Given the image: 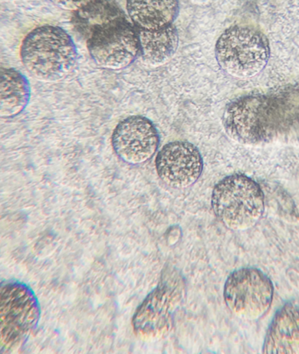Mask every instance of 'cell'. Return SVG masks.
Instances as JSON below:
<instances>
[{"mask_svg":"<svg viewBox=\"0 0 299 354\" xmlns=\"http://www.w3.org/2000/svg\"><path fill=\"white\" fill-rule=\"evenodd\" d=\"M222 124L226 136L242 145L299 144V85L236 98L225 108Z\"/></svg>","mask_w":299,"mask_h":354,"instance_id":"1","label":"cell"},{"mask_svg":"<svg viewBox=\"0 0 299 354\" xmlns=\"http://www.w3.org/2000/svg\"><path fill=\"white\" fill-rule=\"evenodd\" d=\"M77 48L67 32L55 26H41L23 40L21 59L26 71L38 81L64 80L77 64Z\"/></svg>","mask_w":299,"mask_h":354,"instance_id":"2","label":"cell"},{"mask_svg":"<svg viewBox=\"0 0 299 354\" xmlns=\"http://www.w3.org/2000/svg\"><path fill=\"white\" fill-rule=\"evenodd\" d=\"M211 205L217 218L230 230H249L261 221L264 194L258 183L242 174L223 178L213 189Z\"/></svg>","mask_w":299,"mask_h":354,"instance_id":"3","label":"cell"},{"mask_svg":"<svg viewBox=\"0 0 299 354\" xmlns=\"http://www.w3.org/2000/svg\"><path fill=\"white\" fill-rule=\"evenodd\" d=\"M41 316L38 298L28 284L0 283V350H21L38 327Z\"/></svg>","mask_w":299,"mask_h":354,"instance_id":"4","label":"cell"},{"mask_svg":"<svg viewBox=\"0 0 299 354\" xmlns=\"http://www.w3.org/2000/svg\"><path fill=\"white\" fill-rule=\"evenodd\" d=\"M215 57L226 74L238 80L258 75L271 57L264 32L249 26H234L222 32L215 44Z\"/></svg>","mask_w":299,"mask_h":354,"instance_id":"5","label":"cell"},{"mask_svg":"<svg viewBox=\"0 0 299 354\" xmlns=\"http://www.w3.org/2000/svg\"><path fill=\"white\" fill-rule=\"evenodd\" d=\"M185 283L180 274H163L159 286L148 295L133 319L134 333L141 339H159L172 329L174 315L183 299Z\"/></svg>","mask_w":299,"mask_h":354,"instance_id":"6","label":"cell"},{"mask_svg":"<svg viewBox=\"0 0 299 354\" xmlns=\"http://www.w3.org/2000/svg\"><path fill=\"white\" fill-rule=\"evenodd\" d=\"M274 296L273 283L256 268H242L226 278L223 297L226 307L243 320H258L268 313Z\"/></svg>","mask_w":299,"mask_h":354,"instance_id":"7","label":"cell"},{"mask_svg":"<svg viewBox=\"0 0 299 354\" xmlns=\"http://www.w3.org/2000/svg\"><path fill=\"white\" fill-rule=\"evenodd\" d=\"M87 47L98 66L107 70L126 68L139 55L136 27L126 18L98 29L88 39Z\"/></svg>","mask_w":299,"mask_h":354,"instance_id":"8","label":"cell"},{"mask_svg":"<svg viewBox=\"0 0 299 354\" xmlns=\"http://www.w3.org/2000/svg\"><path fill=\"white\" fill-rule=\"evenodd\" d=\"M156 170L161 181L174 189L195 185L203 172V159L193 144L176 140L166 144L157 153Z\"/></svg>","mask_w":299,"mask_h":354,"instance_id":"9","label":"cell"},{"mask_svg":"<svg viewBox=\"0 0 299 354\" xmlns=\"http://www.w3.org/2000/svg\"><path fill=\"white\" fill-rule=\"evenodd\" d=\"M160 142L155 124L142 116H131L121 121L111 137L117 156L131 165H139L152 159Z\"/></svg>","mask_w":299,"mask_h":354,"instance_id":"10","label":"cell"},{"mask_svg":"<svg viewBox=\"0 0 299 354\" xmlns=\"http://www.w3.org/2000/svg\"><path fill=\"white\" fill-rule=\"evenodd\" d=\"M262 351L269 354L299 353V299L287 301L275 313Z\"/></svg>","mask_w":299,"mask_h":354,"instance_id":"11","label":"cell"},{"mask_svg":"<svg viewBox=\"0 0 299 354\" xmlns=\"http://www.w3.org/2000/svg\"><path fill=\"white\" fill-rule=\"evenodd\" d=\"M128 15L137 28L159 30L173 25L179 15V0H127Z\"/></svg>","mask_w":299,"mask_h":354,"instance_id":"12","label":"cell"},{"mask_svg":"<svg viewBox=\"0 0 299 354\" xmlns=\"http://www.w3.org/2000/svg\"><path fill=\"white\" fill-rule=\"evenodd\" d=\"M139 54L146 64L159 67L175 55L179 47L178 31L173 25L159 30L137 28Z\"/></svg>","mask_w":299,"mask_h":354,"instance_id":"13","label":"cell"},{"mask_svg":"<svg viewBox=\"0 0 299 354\" xmlns=\"http://www.w3.org/2000/svg\"><path fill=\"white\" fill-rule=\"evenodd\" d=\"M30 98L31 86L25 75L15 68H0V118L18 116Z\"/></svg>","mask_w":299,"mask_h":354,"instance_id":"14","label":"cell"},{"mask_svg":"<svg viewBox=\"0 0 299 354\" xmlns=\"http://www.w3.org/2000/svg\"><path fill=\"white\" fill-rule=\"evenodd\" d=\"M126 18L114 0H94L84 8L75 12L73 23L86 41L98 29Z\"/></svg>","mask_w":299,"mask_h":354,"instance_id":"15","label":"cell"},{"mask_svg":"<svg viewBox=\"0 0 299 354\" xmlns=\"http://www.w3.org/2000/svg\"><path fill=\"white\" fill-rule=\"evenodd\" d=\"M55 5L68 11L77 12L84 8L94 0H51Z\"/></svg>","mask_w":299,"mask_h":354,"instance_id":"16","label":"cell"}]
</instances>
